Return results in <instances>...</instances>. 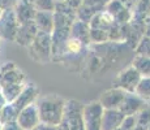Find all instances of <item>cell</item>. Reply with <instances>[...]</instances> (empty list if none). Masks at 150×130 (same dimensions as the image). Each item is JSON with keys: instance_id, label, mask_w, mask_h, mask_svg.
Returning <instances> with one entry per match:
<instances>
[{"instance_id": "f1b7e54d", "label": "cell", "mask_w": 150, "mask_h": 130, "mask_svg": "<svg viewBox=\"0 0 150 130\" xmlns=\"http://www.w3.org/2000/svg\"><path fill=\"white\" fill-rule=\"evenodd\" d=\"M3 130H22V128L18 125L17 121H12V122H7V124H1Z\"/></svg>"}, {"instance_id": "d6a6232c", "label": "cell", "mask_w": 150, "mask_h": 130, "mask_svg": "<svg viewBox=\"0 0 150 130\" xmlns=\"http://www.w3.org/2000/svg\"><path fill=\"white\" fill-rule=\"evenodd\" d=\"M145 37L150 38V16L145 20Z\"/></svg>"}, {"instance_id": "d590c367", "label": "cell", "mask_w": 150, "mask_h": 130, "mask_svg": "<svg viewBox=\"0 0 150 130\" xmlns=\"http://www.w3.org/2000/svg\"><path fill=\"white\" fill-rule=\"evenodd\" d=\"M0 124H1V109H0Z\"/></svg>"}, {"instance_id": "8fae6325", "label": "cell", "mask_w": 150, "mask_h": 130, "mask_svg": "<svg viewBox=\"0 0 150 130\" xmlns=\"http://www.w3.org/2000/svg\"><path fill=\"white\" fill-rule=\"evenodd\" d=\"M38 33H39V30L35 26V22L34 21L22 24V25H20V27H18L17 37H16L14 42H16L17 44L22 46V47L28 48V47H30V44L34 42V39L37 38Z\"/></svg>"}, {"instance_id": "e575fe53", "label": "cell", "mask_w": 150, "mask_h": 130, "mask_svg": "<svg viewBox=\"0 0 150 130\" xmlns=\"http://www.w3.org/2000/svg\"><path fill=\"white\" fill-rule=\"evenodd\" d=\"M3 12H4V9H3L1 7H0V17H1V14H3Z\"/></svg>"}, {"instance_id": "d6986e66", "label": "cell", "mask_w": 150, "mask_h": 130, "mask_svg": "<svg viewBox=\"0 0 150 130\" xmlns=\"http://www.w3.org/2000/svg\"><path fill=\"white\" fill-rule=\"evenodd\" d=\"M85 47L86 46L83 44L81 40L71 37V38L68 39L67 44H65V55L64 56H79V55H82L83 48Z\"/></svg>"}, {"instance_id": "5bb4252c", "label": "cell", "mask_w": 150, "mask_h": 130, "mask_svg": "<svg viewBox=\"0 0 150 130\" xmlns=\"http://www.w3.org/2000/svg\"><path fill=\"white\" fill-rule=\"evenodd\" d=\"M14 13H16V17L18 20L20 25H22V24H26V22L34 21L35 14H37V9L28 0H20L17 7L14 8Z\"/></svg>"}, {"instance_id": "7c38bea8", "label": "cell", "mask_w": 150, "mask_h": 130, "mask_svg": "<svg viewBox=\"0 0 150 130\" xmlns=\"http://www.w3.org/2000/svg\"><path fill=\"white\" fill-rule=\"evenodd\" d=\"M145 107L146 103L138 95H136L134 92H127L124 102L120 107V111L123 112L124 116H134V115H138V112Z\"/></svg>"}, {"instance_id": "5b68a950", "label": "cell", "mask_w": 150, "mask_h": 130, "mask_svg": "<svg viewBox=\"0 0 150 130\" xmlns=\"http://www.w3.org/2000/svg\"><path fill=\"white\" fill-rule=\"evenodd\" d=\"M18 27H20V22L16 17L14 9L4 11L1 17H0V39L14 42Z\"/></svg>"}, {"instance_id": "f546056e", "label": "cell", "mask_w": 150, "mask_h": 130, "mask_svg": "<svg viewBox=\"0 0 150 130\" xmlns=\"http://www.w3.org/2000/svg\"><path fill=\"white\" fill-rule=\"evenodd\" d=\"M31 130H62L59 126H50V125H46V124H39L37 128L31 129Z\"/></svg>"}, {"instance_id": "8d00e7d4", "label": "cell", "mask_w": 150, "mask_h": 130, "mask_svg": "<svg viewBox=\"0 0 150 130\" xmlns=\"http://www.w3.org/2000/svg\"><path fill=\"white\" fill-rule=\"evenodd\" d=\"M0 130H3V125H1V124H0Z\"/></svg>"}, {"instance_id": "83f0119b", "label": "cell", "mask_w": 150, "mask_h": 130, "mask_svg": "<svg viewBox=\"0 0 150 130\" xmlns=\"http://www.w3.org/2000/svg\"><path fill=\"white\" fill-rule=\"evenodd\" d=\"M18 3H20V0H0V7H1L4 11L14 9Z\"/></svg>"}, {"instance_id": "ba28073f", "label": "cell", "mask_w": 150, "mask_h": 130, "mask_svg": "<svg viewBox=\"0 0 150 130\" xmlns=\"http://www.w3.org/2000/svg\"><path fill=\"white\" fill-rule=\"evenodd\" d=\"M17 122L22 128V130H31L41 124V116H39V111L37 104H31V105L24 108L22 111L18 112V117H17Z\"/></svg>"}, {"instance_id": "2e32d148", "label": "cell", "mask_w": 150, "mask_h": 130, "mask_svg": "<svg viewBox=\"0 0 150 130\" xmlns=\"http://www.w3.org/2000/svg\"><path fill=\"white\" fill-rule=\"evenodd\" d=\"M71 37L72 38H76L79 40H81L83 44L88 47L91 44V39H90V25L88 22L80 21L76 20L73 22L71 27Z\"/></svg>"}, {"instance_id": "7402d4cb", "label": "cell", "mask_w": 150, "mask_h": 130, "mask_svg": "<svg viewBox=\"0 0 150 130\" xmlns=\"http://www.w3.org/2000/svg\"><path fill=\"white\" fill-rule=\"evenodd\" d=\"M35 7L37 11H47V12H54L56 0H28Z\"/></svg>"}, {"instance_id": "484cf974", "label": "cell", "mask_w": 150, "mask_h": 130, "mask_svg": "<svg viewBox=\"0 0 150 130\" xmlns=\"http://www.w3.org/2000/svg\"><path fill=\"white\" fill-rule=\"evenodd\" d=\"M124 8H127V7L123 5L120 1H117V0H111V1L107 4V7H106V11H107L110 14H112L114 18H115V16H117Z\"/></svg>"}, {"instance_id": "4316f807", "label": "cell", "mask_w": 150, "mask_h": 130, "mask_svg": "<svg viewBox=\"0 0 150 130\" xmlns=\"http://www.w3.org/2000/svg\"><path fill=\"white\" fill-rule=\"evenodd\" d=\"M137 126V115L134 116H125L124 117V121L122 124L120 128L124 130H133Z\"/></svg>"}, {"instance_id": "74e56055", "label": "cell", "mask_w": 150, "mask_h": 130, "mask_svg": "<svg viewBox=\"0 0 150 130\" xmlns=\"http://www.w3.org/2000/svg\"><path fill=\"white\" fill-rule=\"evenodd\" d=\"M146 130H150V125L148 126V128H146Z\"/></svg>"}, {"instance_id": "9c48e42d", "label": "cell", "mask_w": 150, "mask_h": 130, "mask_svg": "<svg viewBox=\"0 0 150 130\" xmlns=\"http://www.w3.org/2000/svg\"><path fill=\"white\" fill-rule=\"evenodd\" d=\"M125 95V91L115 86V87L108 89V90L103 92L98 102L102 104V107L105 109H120Z\"/></svg>"}, {"instance_id": "ffe728a7", "label": "cell", "mask_w": 150, "mask_h": 130, "mask_svg": "<svg viewBox=\"0 0 150 130\" xmlns=\"http://www.w3.org/2000/svg\"><path fill=\"white\" fill-rule=\"evenodd\" d=\"M134 94L138 95L146 104L150 103V77H142Z\"/></svg>"}, {"instance_id": "52a82bcc", "label": "cell", "mask_w": 150, "mask_h": 130, "mask_svg": "<svg viewBox=\"0 0 150 130\" xmlns=\"http://www.w3.org/2000/svg\"><path fill=\"white\" fill-rule=\"evenodd\" d=\"M16 83L25 85V73L13 61H8L0 68V85Z\"/></svg>"}, {"instance_id": "e0dca14e", "label": "cell", "mask_w": 150, "mask_h": 130, "mask_svg": "<svg viewBox=\"0 0 150 130\" xmlns=\"http://www.w3.org/2000/svg\"><path fill=\"white\" fill-rule=\"evenodd\" d=\"M131 65L137 69V72L141 74V77H150V57L134 55Z\"/></svg>"}, {"instance_id": "4dcf8cb0", "label": "cell", "mask_w": 150, "mask_h": 130, "mask_svg": "<svg viewBox=\"0 0 150 130\" xmlns=\"http://www.w3.org/2000/svg\"><path fill=\"white\" fill-rule=\"evenodd\" d=\"M65 1H67L74 11H77V9H79V8L82 5V1H83V0H65Z\"/></svg>"}, {"instance_id": "44dd1931", "label": "cell", "mask_w": 150, "mask_h": 130, "mask_svg": "<svg viewBox=\"0 0 150 130\" xmlns=\"http://www.w3.org/2000/svg\"><path fill=\"white\" fill-rule=\"evenodd\" d=\"M17 117H18V111L14 108L12 103H8L7 105L1 108V124L17 121Z\"/></svg>"}, {"instance_id": "1f68e13d", "label": "cell", "mask_w": 150, "mask_h": 130, "mask_svg": "<svg viewBox=\"0 0 150 130\" xmlns=\"http://www.w3.org/2000/svg\"><path fill=\"white\" fill-rule=\"evenodd\" d=\"M117 1H120L123 5H125V7L129 8V9H133L134 1H136V0H117Z\"/></svg>"}, {"instance_id": "ac0fdd59", "label": "cell", "mask_w": 150, "mask_h": 130, "mask_svg": "<svg viewBox=\"0 0 150 130\" xmlns=\"http://www.w3.org/2000/svg\"><path fill=\"white\" fill-rule=\"evenodd\" d=\"M25 85H16V83H7V85H0L3 94H4L5 99L8 103H13L14 100L18 98V95L21 94L22 89Z\"/></svg>"}, {"instance_id": "d4e9b609", "label": "cell", "mask_w": 150, "mask_h": 130, "mask_svg": "<svg viewBox=\"0 0 150 130\" xmlns=\"http://www.w3.org/2000/svg\"><path fill=\"white\" fill-rule=\"evenodd\" d=\"M110 1H111V0H83L82 4L94 8L98 12H102V11L106 9V7H107V4Z\"/></svg>"}, {"instance_id": "277c9868", "label": "cell", "mask_w": 150, "mask_h": 130, "mask_svg": "<svg viewBox=\"0 0 150 130\" xmlns=\"http://www.w3.org/2000/svg\"><path fill=\"white\" fill-rule=\"evenodd\" d=\"M103 113H105V108L99 102L86 103L83 107L85 130H102Z\"/></svg>"}, {"instance_id": "836d02e7", "label": "cell", "mask_w": 150, "mask_h": 130, "mask_svg": "<svg viewBox=\"0 0 150 130\" xmlns=\"http://www.w3.org/2000/svg\"><path fill=\"white\" fill-rule=\"evenodd\" d=\"M8 104L7 102V99H5V96H4V94H3V91H1V89H0V109L3 108V107H5Z\"/></svg>"}, {"instance_id": "f35d334b", "label": "cell", "mask_w": 150, "mask_h": 130, "mask_svg": "<svg viewBox=\"0 0 150 130\" xmlns=\"http://www.w3.org/2000/svg\"><path fill=\"white\" fill-rule=\"evenodd\" d=\"M116 130H124V129H122V128H117Z\"/></svg>"}, {"instance_id": "3957f363", "label": "cell", "mask_w": 150, "mask_h": 130, "mask_svg": "<svg viewBox=\"0 0 150 130\" xmlns=\"http://www.w3.org/2000/svg\"><path fill=\"white\" fill-rule=\"evenodd\" d=\"M83 107H85V104L80 103L76 99L67 100L64 116H63L59 128L62 130H85Z\"/></svg>"}, {"instance_id": "cb8c5ba5", "label": "cell", "mask_w": 150, "mask_h": 130, "mask_svg": "<svg viewBox=\"0 0 150 130\" xmlns=\"http://www.w3.org/2000/svg\"><path fill=\"white\" fill-rule=\"evenodd\" d=\"M137 125L148 128L150 125V107L146 105L144 109H141L137 115Z\"/></svg>"}, {"instance_id": "9a60e30c", "label": "cell", "mask_w": 150, "mask_h": 130, "mask_svg": "<svg viewBox=\"0 0 150 130\" xmlns=\"http://www.w3.org/2000/svg\"><path fill=\"white\" fill-rule=\"evenodd\" d=\"M35 26L42 33L52 34L55 29V20L54 12H47V11H37L35 18H34Z\"/></svg>"}, {"instance_id": "ab89813d", "label": "cell", "mask_w": 150, "mask_h": 130, "mask_svg": "<svg viewBox=\"0 0 150 130\" xmlns=\"http://www.w3.org/2000/svg\"><path fill=\"white\" fill-rule=\"evenodd\" d=\"M56 1H65V0H56Z\"/></svg>"}, {"instance_id": "30bf717a", "label": "cell", "mask_w": 150, "mask_h": 130, "mask_svg": "<svg viewBox=\"0 0 150 130\" xmlns=\"http://www.w3.org/2000/svg\"><path fill=\"white\" fill-rule=\"evenodd\" d=\"M38 92H39L38 87H37L34 83H25L21 94L18 95V98H17L12 104L18 112L22 111V109L26 108V107L37 103V100H38Z\"/></svg>"}, {"instance_id": "603a6c76", "label": "cell", "mask_w": 150, "mask_h": 130, "mask_svg": "<svg viewBox=\"0 0 150 130\" xmlns=\"http://www.w3.org/2000/svg\"><path fill=\"white\" fill-rule=\"evenodd\" d=\"M134 52H136V55H141V56L150 57V38L144 35V38L141 39L140 43L137 44Z\"/></svg>"}, {"instance_id": "4fadbf2b", "label": "cell", "mask_w": 150, "mask_h": 130, "mask_svg": "<svg viewBox=\"0 0 150 130\" xmlns=\"http://www.w3.org/2000/svg\"><path fill=\"white\" fill-rule=\"evenodd\" d=\"M124 115L120 109H105L102 118V130H116L124 121Z\"/></svg>"}, {"instance_id": "7a4b0ae2", "label": "cell", "mask_w": 150, "mask_h": 130, "mask_svg": "<svg viewBox=\"0 0 150 130\" xmlns=\"http://www.w3.org/2000/svg\"><path fill=\"white\" fill-rule=\"evenodd\" d=\"M29 56L38 64H47L52 60V38L51 34L39 31L34 42L28 47Z\"/></svg>"}, {"instance_id": "8992f818", "label": "cell", "mask_w": 150, "mask_h": 130, "mask_svg": "<svg viewBox=\"0 0 150 130\" xmlns=\"http://www.w3.org/2000/svg\"><path fill=\"white\" fill-rule=\"evenodd\" d=\"M141 74L134 66L129 65L120 70L116 76V87L122 89L125 92H134L141 81Z\"/></svg>"}, {"instance_id": "6da1fadb", "label": "cell", "mask_w": 150, "mask_h": 130, "mask_svg": "<svg viewBox=\"0 0 150 130\" xmlns=\"http://www.w3.org/2000/svg\"><path fill=\"white\" fill-rule=\"evenodd\" d=\"M37 107L41 116V122L50 126H60L64 116L67 100L57 94H47L38 98Z\"/></svg>"}]
</instances>
